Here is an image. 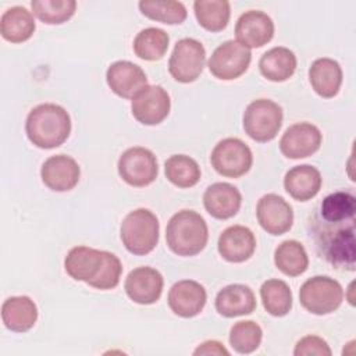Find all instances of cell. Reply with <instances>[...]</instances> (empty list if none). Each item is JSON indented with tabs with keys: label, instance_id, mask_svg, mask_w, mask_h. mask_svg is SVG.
Here are the masks:
<instances>
[{
	"label": "cell",
	"instance_id": "obj_17",
	"mask_svg": "<svg viewBox=\"0 0 356 356\" xmlns=\"http://www.w3.org/2000/svg\"><path fill=\"white\" fill-rule=\"evenodd\" d=\"M236 42L246 49H257L267 44L274 36V22L263 11L249 10L243 13L235 25Z\"/></svg>",
	"mask_w": 356,
	"mask_h": 356
},
{
	"label": "cell",
	"instance_id": "obj_27",
	"mask_svg": "<svg viewBox=\"0 0 356 356\" xmlns=\"http://www.w3.org/2000/svg\"><path fill=\"white\" fill-rule=\"evenodd\" d=\"M36 24L31 11L22 6L7 8L0 18V33L4 40L22 43L33 35Z\"/></svg>",
	"mask_w": 356,
	"mask_h": 356
},
{
	"label": "cell",
	"instance_id": "obj_16",
	"mask_svg": "<svg viewBox=\"0 0 356 356\" xmlns=\"http://www.w3.org/2000/svg\"><path fill=\"white\" fill-rule=\"evenodd\" d=\"M167 302L174 314L182 318H192L206 306L207 292L197 281L181 280L171 286Z\"/></svg>",
	"mask_w": 356,
	"mask_h": 356
},
{
	"label": "cell",
	"instance_id": "obj_25",
	"mask_svg": "<svg viewBox=\"0 0 356 356\" xmlns=\"http://www.w3.org/2000/svg\"><path fill=\"white\" fill-rule=\"evenodd\" d=\"M1 320L10 331H29L38 320V307L29 296H11L1 305Z\"/></svg>",
	"mask_w": 356,
	"mask_h": 356
},
{
	"label": "cell",
	"instance_id": "obj_1",
	"mask_svg": "<svg viewBox=\"0 0 356 356\" xmlns=\"http://www.w3.org/2000/svg\"><path fill=\"white\" fill-rule=\"evenodd\" d=\"M25 132L31 143L39 149L61 146L71 134L68 111L54 103H43L33 107L25 121Z\"/></svg>",
	"mask_w": 356,
	"mask_h": 356
},
{
	"label": "cell",
	"instance_id": "obj_26",
	"mask_svg": "<svg viewBox=\"0 0 356 356\" xmlns=\"http://www.w3.org/2000/svg\"><path fill=\"white\" fill-rule=\"evenodd\" d=\"M296 56L288 47L277 46L267 50L259 60L260 74L271 82H284L289 79L296 70Z\"/></svg>",
	"mask_w": 356,
	"mask_h": 356
},
{
	"label": "cell",
	"instance_id": "obj_20",
	"mask_svg": "<svg viewBox=\"0 0 356 356\" xmlns=\"http://www.w3.org/2000/svg\"><path fill=\"white\" fill-rule=\"evenodd\" d=\"M203 204L211 217L228 220L239 211L242 195L236 186L228 182H216L204 191Z\"/></svg>",
	"mask_w": 356,
	"mask_h": 356
},
{
	"label": "cell",
	"instance_id": "obj_9",
	"mask_svg": "<svg viewBox=\"0 0 356 356\" xmlns=\"http://www.w3.org/2000/svg\"><path fill=\"white\" fill-rule=\"evenodd\" d=\"M252 61V53L236 40L221 43L210 56L207 67L213 76L221 81H232L245 74Z\"/></svg>",
	"mask_w": 356,
	"mask_h": 356
},
{
	"label": "cell",
	"instance_id": "obj_35",
	"mask_svg": "<svg viewBox=\"0 0 356 356\" xmlns=\"http://www.w3.org/2000/svg\"><path fill=\"white\" fill-rule=\"evenodd\" d=\"M263 338L261 327L253 320H242L235 323L229 331V345L236 353L249 355L254 352Z\"/></svg>",
	"mask_w": 356,
	"mask_h": 356
},
{
	"label": "cell",
	"instance_id": "obj_24",
	"mask_svg": "<svg viewBox=\"0 0 356 356\" xmlns=\"http://www.w3.org/2000/svg\"><path fill=\"white\" fill-rule=\"evenodd\" d=\"M330 236L324 239V254L327 260L337 267L353 270L355 268V228H337L330 231Z\"/></svg>",
	"mask_w": 356,
	"mask_h": 356
},
{
	"label": "cell",
	"instance_id": "obj_10",
	"mask_svg": "<svg viewBox=\"0 0 356 356\" xmlns=\"http://www.w3.org/2000/svg\"><path fill=\"white\" fill-rule=\"evenodd\" d=\"M170 95L160 85L145 86L131 102L134 118L143 125H157L163 122L170 114Z\"/></svg>",
	"mask_w": 356,
	"mask_h": 356
},
{
	"label": "cell",
	"instance_id": "obj_29",
	"mask_svg": "<svg viewBox=\"0 0 356 356\" xmlns=\"http://www.w3.org/2000/svg\"><path fill=\"white\" fill-rule=\"evenodd\" d=\"M260 298L266 312L274 317H284L292 309V291L282 280L264 281L260 286Z\"/></svg>",
	"mask_w": 356,
	"mask_h": 356
},
{
	"label": "cell",
	"instance_id": "obj_33",
	"mask_svg": "<svg viewBox=\"0 0 356 356\" xmlns=\"http://www.w3.org/2000/svg\"><path fill=\"white\" fill-rule=\"evenodd\" d=\"M356 200L350 192H335L325 196L320 204V214L325 224L355 221Z\"/></svg>",
	"mask_w": 356,
	"mask_h": 356
},
{
	"label": "cell",
	"instance_id": "obj_23",
	"mask_svg": "<svg viewBox=\"0 0 356 356\" xmlns=\"http://www.w3.org/2000/svg\"><path fill=\"white\" fill-rule=\"evenodd\" d=\"M342 68L334 58H317L309 68L310 85L314 92L324 99H331L338 95L342 85Z\"/></svg>",
	"mask_w": 356,
	"mask_h": 356
},
{
	"label": "cell",
	"instance_id": "obj_36",
	"mask_svg": "<svg viewBox=\"0 0 356 356\" xmlns=\"http://www.w3.org/2000/svg\"><path fill=\"white\" fill-rule=\"evenodd\" d=\"M33 14L47 25L67 22L76 10L75 0H33L31 3Z\"/></svg>",
	"mask_w": 356,
	"mask_h": 356
},
{
	"label": "cell",
	"instance_id": "obj_21",
	"mask_svg": "<svg viewBox=\"0 0 356 356\" xmlns=\"http://www.w3.org/2000/svg\"><path fill=\"white\" fill-rule=\"evenodd\" d=\"M218 314L227 318L250 314L257 303L253 291L243 284H231L218 291L214 302Z\"/></svg>",
	"mask_w": 356,
	"mask_h": 356
},
{
	"label": "cell",
	"instance_id": "obj_19",
	"mask_svg": "<svg viewBox=\"0 0 356 356\" xmlns=\"http://www.w3.org/2000/svg\"><path fill=\"white\" fill-rule=\"evenodd\" d=\"M220 256L229 263H243L249 260L256 250L254 234L243 225H231L225 228L217 243Z\"/></svg>",
	"mask_w": 356,
	"mask_h": 356
},
{
	"label": "cell",
	"instance_id": "obj_37",
	"mask_svg": "<svg viewBox=\"0 0 356 356\" xmlns=\"http://www.w3.org/2000/svg\"><path fill=\"white\" fill-rule=\"evenodd\" d=\"M121 273H122L121 260L114 253L107 252L103 270H102L99 278L92 285V288H96V289H100V291L114 289L120 282Z\"/></svg>",
	"mask_w": 356,
	"mask_h": 356
},
{
	"label": "cell",
	"instance_id": "obj_7",
	"mask_svg": "<svg viewBox=\"0 0 356 356\" xmlns=\"http://www.w3.org/2000/svg\"><path fill=\"white\" fill-rule=\"evenodd\" d=\"M210 163L220 175L239 178L250 170L253 154L243 140L238 138H225L214 146Z\"/></svg>",
	"mask_w": 356,
	"mask_h": 356
},
{
	"label": "cell",
	"instance_id": "obj_4",
	"mask_svg": "<svg viewBox=\"0 0 356 356\" xmlns=\"http://www.w3.org/2000/svg\"><path fill=\"white\" fill-rule=\"evenodd\" d=\"M343 300L342 285L327 275H316L303 282L299 289L300 305L316 316L335 312Z\"/></svg>",
	"mask_w": 356,
	"mask_h": 356
},
{
	"label": "cell",
	"instance_id": "obj_2",
	"mask_svg": "<svg viewBox=\"0 0 356 356\" xmlns=\"http://www.w3.org/2000/svg\"><path fill=\"white\" fill-rule=\"evenodd\" d=\"M165 241L170 250L178 256H196L209 241V228L204 218L193 210H179L165 228Z\"/></svg>",
	"mask_w": 356,
	"mask_h": 356
},
{
	"label": "cell",
	"instance_id": "obj_34",
	"mask_svg": "<svg viewBox=\"0 0 356 356\" xmlns=\"http://www.w3.org/2000/svg\"><path fill=\"white\" fill-rule=\"evenodd\" d=\"M140 13L153 21L163 22L167 25L182 24L186 19V8L181 1H139Z\"/></svg>",
	"mask_w": 356,
	"mask_h": 356
},
{
	"label": "cell",
	"instance_id": "obj_28",
	"mask_svg": "<svg viewBox=\"0 0 356 356\" xmlns=\"http://www.w3.org/2000/svg\"><path fill=\"white\" fill-rule=\"evenodd\" d=\"M274 263L282 274L288 277H298L307 270L309 256L300 242L288 239L277 246L274 252Z\"/></svg>",
	"mask_w": 356,
	"mask_h": 356
},
{
	"label": "cell",
	"instance_id": "obj_18",
	"mask_svg": "<svg viewBox=\"0 0 356 356\" xmlns=\"http://www.w3.org/2000/svg\"><path fill=\"white\" fill-rule=\"evenodd\" d=\"M108 88L122 99H134V96L147 86L145 71L135 63L120 60L113 63L106 72Z\"/></svg>",
	"mask_w": 356,
	"mask_h": 356
},
{
	"label": "cell",
	"instance_id": "obj_13",
	"mask_svg": "<svg viewBox=\"0 0 356 356\" xmlns=\"http://www.w3.org/2000/svg\"><path fill=\"white\" fill-rule=\"evenodd\" d=\"M106 253L107 250H99L89 246H75L65 256V273L72 280L86 282L92 286L103 270Z\"/></svg>",
	"mask_w": 356,
	"mask_h": 356
},
{
	"label": "cell",
	"instance_id": "obj_31",
	"mask_svg": "<svg viewBox=\"0 0 356 356\" xmlns=\"http://www.w3.org/2000/svg\"><path fill=\"white\" fill-rule=\"evenodd\" d=\"M170 38L164 29L145 28L134 39V53L145 61L160 60L168 50Z\"/></svg>",
	"mask_w": 356,
	"mask_h": 356
},
{
	"label": "cell",
	"instance_id": "obj_38",
	"mask_svg": "<svg viewBox=\"0 0 356 356\" xmlns=\"http://www.w3.org/2000/svg\"><path fill=\"white\" fill-rule=\"evenodd\" d=\"M295 356H330L331 349L325 339L317 335H306L300 338L293 349Z\"/></svg>",
	"mask_w": 356,
	"mask_h": 356
},
{
	"label": "cell",
	"instance_id": "obj_8",
	"mask_svg": "<svg viewBox=\"0 0 356 356\" xmlns=\"http://www.w3.org/2000/svg\"><path fill=\"white\" fill-rule=\"evenodd\" d=\"M117 168L122 181L135 188L150 185L159 174L156 156L152 150L142 146L127 149L120 156Z\"/></svg>",
	"mask_w": 356,
	"mask_h": 356
},
{
	"label": "cell",
	"instance_id": "obj_15",
	"mask_svg": "<svg viewBox=\"0 0 356 356\" xmlns=\"http://www.w3.org/2000/svg\"><path fill=\"white\" fill-rule=\"evenodd\" d=\"M79 164L67 154L50 156L40 168L42 182L54 192H68L74 189L79 182Z\"/></svg>",
	"mask_w": 356,
	"mask_h": 356
},
{
	"label": "cell",
	"instance_id": "obj_14",
	"mask_svg": "<svg viewBox=\"0 0 356 356\" xmlns=\"http://www.w3.org/2000/svg\"><path fill=\"white\" fill-rule=\"evenodd\" d=\"M164 286V278L159 270L142 266L134 268L125 278V292L128 298L138 305H153L156 303Z\"/></svg>",
	"mask_w": 356,
	"mask_h": 356
},
{
	"label": "cell",
	"instance_id": "obj_39",
	"mask_svg": "<svg viewBox=\"0 0 356 356\" xmlns=\"http://www.w3.org/2000/svg\"><path fill=\"white\" fill-rule=\"evenodd\" d=\"M193 355L195 356H199V355H216V356H221V355H225L228 356L229 352L222 346L221 342L218 341H204L203 343H200L195 350H193Z\"/></svg>",
	"mask_w": 356,
	"mask_h": 356
},
{
	"label": "cell",
	"instance_id": "obj_3",
	"mask_svg": "<svg viewBox=\"0 0 356 356\" xmlns=\"http://www.w3.org/2000/svg\"><path fill=\"white\" fill-rule=\"evenodd\" d=\"M159 218L149 209L129 211L121 222L120 238L125 249L136 256L150 253L159 242Z\"/></svg>",
	"mask_w": 356,
	"mask_h": 356
},
{
	"label": "cell",
	"instance_id": "obj_6",
	"mask_svg": "<svg viewBox=\"0 0 356 356\" xmlns=\"http://www.w3.org/2000/svg\"><path fill=\"white\" fill-rule=\"evenodd\" d=\"M206 63V50L203 44L193 38L179 39L168 60L170 75L181 83L196 81L203 72Z\"/></svg>",
	"mask_w": 356,
	"mask_h": 356
},
{
	"label": "cell",
	"instance_id": "obj_12",
	"mask_svg": "<svg viewBox=\"0 0 356 356\" xmlns=\"http://www.w3.org/2000/svg\"><path fill=\"white\" fill-rule=\"evenodd\" d=\"M256 217L260 227L271 235H282L292 228V206L280 195L267 193L261 196L256 206Z\"/></svg>",
	"mask_w": 356,
	"mask_h": 356
},
{
	"label": "cell",
	"instance_id": "obj_30",
	"mask_svg": "<svg viewBox=\"0 0 356 356\" xmlns=\"http://www.w3.org/2000/svg\"><path fill=\"white\" fill-rule=\"evenodd\" d=\"M193 11L199 25L210 32L225 29L231 17V6L227 0H196Z\"/></svg>",
	"mask_w": 356,
	"mask_h": 356
},
{
	"label": "cell",
	"instance_id": "obj_5",
	"mask_svg": "<svg viewBox=\"0 0 356 356\" xmlns=\"http://www.w3.org/2000/svg\"><path fill=\"white\" fill-rule=\"evenodd\" d=\"M284 113L278 103L270 99H257L248 104L243 113V129L256 142L273 140L282 125Z\"/></svg>",
	"mask_w": 356,
	"mask_h": 356
},
{
	"label": "cell",
	"instance_id": "obj_32",
	"mask_svg": "<svg viewBox=\"0 0 356 356\" xmlns=\"http://www.w3.org/2000/svg\"><path fill=\"white\" fill-rule=\"evenodd\" d=\"M165 178L178 188H192L200 181V167L186 154H172L164 163Z\"/></svg>",
	"mask_w": 356,
	"mask_h": 356
},
{
	"label": "cell",
	"instance_id": "obj_11",
	"mask_svg": "<svg viewBox=\"0 0 356 356\" xmlns=\"http://www.w3.org/2000/svg\"><path fill=\"white\" fill-rule=\"evenodd\" d=\"M323 142L320 129L310 122H296L285 129L280 139L281 153L292 160L314 154Z\"/></svg>",
	"mask_w": 356,
	"mask_h": 356
},
{
	"label": "cell",
	"instance_id": "obj_22",
	"mask_svg": "<svg viewBox=\"0 0 356 356\" xmlns=\"http://www.w3.org/2000/svg\"><path fill=\"white\" fill-rule=\"evenodd\" d=\"M321 185L323 178L320 171L310 164L295 165L284 177L286 193L298 202L313 199L320 192Z\"/></svg>",
	"mask_w": 356,
	"mask_h": 356
}]
</instances>
